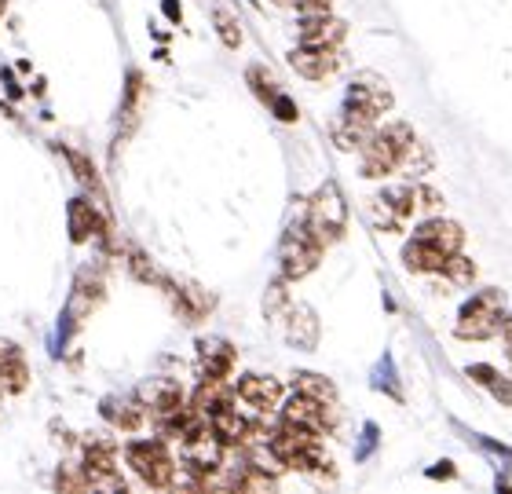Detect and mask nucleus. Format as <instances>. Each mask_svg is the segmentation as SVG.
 <instances>
[{
  "label": "nucleus",
  "instance_id": "nucleus-1",
  "mask_svg": "<svg viewBox=\"0 0 512 494\" xmlns=\"http://www.w3.org/2000/svg\"><path fill=\"white\" fill-rule=\"evenodd\" d=\"M414 129L410 125H403V121H392V125H384V129H377L370 140H366V147L359 154H363V176L366 180H384L388 172L399 169V162H403V151L414 143Z\"/></svg>",
  "mask_w": 512,
  "mask_h": 494
},
{
  "label": "nucleus",
  "instance_id": "nucleus-2",
  "mask_svg": "<svg viewBox=\"0 0 512 494\" xmlns=\"http://www.w3.org/2000/svg\"><path fill=\"white\" fill-rule=\"evenodd\" d=\"M322 249H326V242L311 231L308 220L286 227V235L278 242V268H282V279H289V282L308 279L311 271L319 268Z\"/></svg>",
  "mask_w": 512,
  "mask_h": 494
},
{
  "label": "nucleus",
  "instance_id": "nucleus-3",
  "mask_svg": "<svg viewBox=\"0 0 512 494\" xmlns=\"http://www.w3.org/2000/svg\"><path fill=\"white\" fill-rule=\"evenodd\" d=\"M505 330V297L498 290L476 293L465 308H461L454 333L461 341H491Z\"/></svg>",
  "mask_w": 512,
  "mask_h": 494
},
{
  "label": "nucleus",
  "instance_id": "nucleus-4",
  "mask_svg": "<svg viewBox=\"0 0 512 494\" xmlns=\"http://www.w3.org/2000/svg\"><path fill=\"white\" fill-rule=\"evenodd\" d=\"M308 227L315 231V235L330 246V242H337V238L344 235V227H348V202H344V194L337 183H322L319 191L311 194L308 202Z\"/></svg>",
  "mask_w": 512,
  "mask_h": 494
},
{
  "label": "nucleus",
  "instance_id": "nucleus-5",
  "mask_svg": "<svg viewBox=\"0 0 512 494\" xmlns=\"http://www.w3.org/2000/svg\"><path fill=\"white\" fill-rule=\"evenodd\" d=\"M414 209H417V187H384V191H377L374 198H370V205H366L370 224H374L377 231H388V235L403 231L406 220L414 216Z\"/></svg>",
  "mask_w": 512,
  "mask_h": 494
},
{
  "label": "nucleus",
  "instance_id": "nucleus-6",
  "mask_svg": "<svg viewBox=\"0 0 512 494\" xmlns=\"http://www.w3.org/2000/svg\"><path fill=\"white\" fill-rule=\"evenodd\" d=\"M125 458H128V465L136 469V476L147 487H169L172 480H176V462H172V454L165 451V443H161V440L128 443Z\"/></svg>",
  "mask_w": 512,
  "mask_h": 494
},
{
  "label": "nucleus",
  "instance_id": "nucleus-7",
  "mask_svg": "<svg viewBox=\"0 0 512 494\" xmlns=\"http://www.w3.org/2000/svg\"><path fill=\"white\" fill-rule=\"evenodd\" d=\"M224 451H227V443L216 436V429L209 421H202V425L183 440V462H187V469L202 480V487H205V480H209V473H216V469L224 465Z\"/></svg>",
  "mask_w": 512,
  "mask_h": 494
},
{
  "label": "nucleus",
  "instance_id": "nucleus-8",
  "mask_svg": "<svg viewBox=\"0 0 512 494\" xmlns=\"http://www.w3.org/2000/svg\"><path fill=\"white\" fill-rule=\"evenodd\" d=\"M344 103H352V107L366 110V114H374V118H381V114H388L395 103L392 88H388V81H384L381 74H355V81L348 85V96H344Z\"/></svg>",
  "mask_w": 512,
  "mask_h": 494
},
{
  "label": "nucleus",
  "instance_id": "nucleus-9",
  "mask_svg": "<svg viewBox=\"0 0 512 494\" xmlns=\"http://www.w3.org/2000/svg\"><path fill=\"white\" fill-rule=\"evenodd\" d=\"M377 132V118L374 114H366V110L352 107V103H344L337 121H333V143L341 147V151H363L366 140Z\"/></svg>",
  "mask_w": 512,
  "mask_h": 494
},
{
  "label": "nucleus",
  "instance_id": "nucleus-10",
  "mask_svg": "<svg viewBox=\"0 0 512 494\" xmlns=\"http://www.w3.org/2000/svg\"><path fill=\"white\" fill-rule=\"evenodd\" d=\"M289 66H293L300 77H308V81H326V77L337 74L341 55H337V48H311V44H297V48L289 52Z\"/></svg>",
  "mask_w": 512,
  "mask_h": 494
},
{
  "label": "nucleus",
  "instance_id": "nucleus-11",
  "mask_svg": "<svg viewBox=\"0 0 512 494\" xmlns=\"http://www.w3.org/2000/svg\"><path fill=\"white\" fill-rule=\"evenodd\" d=\"M326 410H333L330 403H322V399H315V396H304V392H293V399L282 407V421H289V425H300V429H308V432H315V436H322V432L330 429Z\"/></svg>",
  "mask_w": 512,
  "mask_h": 494
},
{
  "label": "nucleus",
  "instance_id": "nucleus-12",
  "mask_svg": "<svg viewBox=\"0 0 512 494\" xmlns=\"http://www.w3.org/2000/svg\"><path fill=\"white\" fill-rule=\"evenodd\" d=\"M235 392L242 403H249V407L260 410V414H267V410H275L278 403H282V385H278V377H271V374H246L235 385Z\"/></svg>",
  "mask_w": 512,
  "mask_h": 494
},
{
  "label": "nucleus",
  "instance_id": "nucleus-13",
  "mask_svg": "<svg viewBox=\"0 0 512 494\" xmlns=\"http://www.w3.org/2000/svg\"><path fill=\"white\" fill-rule=\"evenodd\" d=\"M344 33H348V26H344L341 19H333L330 11H322V15H304L300 19V44H311V48H337V44L344 41Z\"/></svg>",
  "mask_w": 512,
  "mask_h": 494
},
{
  "label": "nucleus",
  "instance_id": "nucleus-14",
  "mask_svg": "<svg viewBox=\"0 0 512 494\" xmlns=\"http://www.w3.org/2000/svg\"><path fill=\"white\" fill-rule=\"evenodd\" d=\"M421 242H428V246H436L439 253H447V257H454V253H461V246H465V231H461L458 220H447V216H428L425 224L417 227V235Z\"/></svg>",
  "mask_w": 512,
  "mask_h": 494
},
{
  "label": "nucleus",
  "instance_id": "nucleus-15",
  "mask_svg": "<svg viewBox=\"0 0 512 494\" xmlns=\"http://www.w3.org/2000/svg\"><path fill=\"white\" fill-rule=\"evenodd\" d=\"M286 341L300 352H311L319 344V319L308 304H289L286 308Z\"/></svg>",
  "mask_w": 512,
  "mask_h": 494
},
{
  "label": "nucleus",
  "instance_id": "nucleus-16",
  "mask_svg": "<svg viewBox=\"0 0 512 494\" xmlns=\"http://www.w3.org/2000/svg\"><path fill=\"white\" fill-rule=\"evenodd\" d=\"M139 399H143V407L158 418V414H169V410L183 407V388H180V381H172V377H150L147 385L139 388Z\"/></svg>",
  "mask_w": 512,
  "mask_h": 494
},
{
  "label": "nucleus",
  "instance_id": "nucleus-17",
  "mask_svg": "<svg viewBox=\"0 0 512 494\" xmlns=\"http://www.w3.org/2000/svg\"><path fill=\"white\" fill-rule=\"evenodd\" d=\"M238 392L231 385H227V377H202V385H198V392H194L191 407L202 414V418H213V414H220L224 407H231V399H235Z\"/></svg>",
  "mask_w": 512,
  "mask_h": 494
},
{
  "label": "nucleus",
  "instance_id": "nucleus-18",
  "mask_svg": "<svg viewBox=\"0 0 512 494\" xmlns=\"http://www.w3.org/2000/svg\"><path fill=\"white\" fill-rule=\"evenodd\" d=\"M198 363H202V377H227L235 370V348L224 337L198 341Z\"/></svg>",
  "mask_w": 512,
  "mask_h": 494
},
{
  "label": "nucleus",
  "instance_id": "nucleus-19",
  "mask_svg": "<svg viewBox=\"0 0 512 494\" xmlns=\"http://www.w3.org/2000/svg\"><path fill=\"white\" fill-rule=\"evenodd\" d=\"M26 381H30V370H26V363H22L19 348H15L11 341H0V396H15V392H22Z\"/></svg>",
  "mask_w": 512,
  "mask_h": 494
},
{
  "label": "nucleus",
  "instance_id": "nucleus-20",
  "mask_svg": "<svg viewBox=\"0 0 512 494\" xmlns=\"http://www.w3.org/2000/svg\"><path fill=\"white\" fill-rule=\"evenodd\" d=\"M103 418L121 432H136L147 418V407H143V399H118V396H107L103 399Z\"/></svg>",
  "mask_w": 512,
  "mask_h": 494
},
{
  "label": "nucleus",
  "instance_id": "nucleus-21",
  "mask_svg": "<svg viewBox=\"0 0 512 494\" xmlns=\"http://www.w3.org/2000/svg\"><path fill=\"white\" fill-rule=\"evenodd\" d=\"M103 231H107V220L99 216L96 205L85 202V198H74L70 202V238H74L77 246L88 242L92 235H103Z\"/></svg>",
  "mask_w": 512,
  "mask_h": 494
},
{
  "label": "nucleus",
  "instance_id": "nucleus-22",
  "mask_svg": "<svg viewBox=\"0 0 512 494\" xmlns=\"http://www.w3.org/2000/svg\"><path fill=\"white\" fill-rule=\"evenodd\" d=\"M172 297H176V308H180L183 323H198V319H205V315L213 312V297H209L202 286H194V282L172 286Z\"/></svg>",
  "mask_w": 512,
  "mask_h": 494
},
{
  "label": "nucleus",
  "instance_id": "nucleus-23",
  "mask_svg": "<svg viewBox=\"0 0 512 494\" xmlns=\"http://www.w3.org/2000/svg\"><path fill=\"white\" fill-rule=\"evenodd\" d=\"M403 264L410 271H417V275H436V271H443V264H447V253H439L436 246L414 238V242H406V249H403Z\"/></svg>",
  "mask_w": 512,
  "mask_h": 494
},
{
  "label": "nucleus",
  "instance_id": "nucleus-24",
  "mask_svg": "<svg viewBox=\"0 0 512 494\" xmlns=\"http://www.w3.org/2000/svg\"><path fill=\"white\" fill-rule=\"evenodd\" d=\"M85 469L88 473L118 469V447H114L110 440H88L85 443Z\"/></svg>",
  "mask_w": 512,
  "mask_h": 494
},
{
  "label": "nucleus",
  "instance_id": "nucleus-25",
  "mask_svg": "<svg viewBox=\"0 0 512 494\" xmlns=\"http://www.w3.org/2000/svg\"><path fill=\"white\" fill-rule=\"evenodd\" d=\"M293 385H297V392H304V396H315V399H322V403H330V407H337V388H333V381H326L322 374L300 370Z\"/></svg>",
  "mask_w": 512,
  "mask_h": 494
},
{
  "label": "nucleus",
  "instance_id": "nucleus-26",
  "mask_svg": "<svg viewBox=\"0 0 512 494\" xmlns=\"http://www.w3.org/2000/svg\"><path fill=\"white\" fill-rule=\"evenodd\" d=\"M246 81H249V88H253L256 96L264 99V103H275V99L282 96V92H278L275 74H271V70H264L260 63L249 66V70H246Z\"/></svg>",
  "mask_w": 512,
  "mask_h": 494
},
{
  "label": "nucleus",
  "instance_id": "nucleus-27",
  "mask_svg": "<svg viewBox=\"0 0 512 494\" xmlns=\"http://www.w3.org/2000/svg\"><path fill=\"white\" fill-rule=\"evenodd\" d=\"M55 487L63 494H81V491H92V480H88L85 465H63V469L55 473Z\"/></svg>",
  "mask_w": 512,
  "mask_h": 494
},
{
  "label": "nucleus",
  "instance_id": "nucleus-28",
  "mask_svg": "<svg viewBox=\"0 0 512 494\" xmlns=\"http://www.w3.org/2000/svg\"><path fill=\"white\" fill-rule=\"evenodd\" d=\"M432 169V154H428V147L421 140H414L410 147L403 151V162H399V172H406V176H421V172Z\"/></svg>",
  "mask_w": 512,
  "mask_h": 494
},
{
  "label": "nucleus",
  "instance_id": "nucleus-29",
  "mask_svg": "<svg viewBox=\"0 0 512 494\" xmlns=\"http://www.w3.org/2000/svg\"><path fill=\"white\" fill-rule=\"evenodd\" d=\"M439 275H447L454 286H472V279H476V264H472L469 257L454 253V257H447V264H443V271H439Z\"/></svg>",
  "mask_w": 512,
  "mask_h": 494
},
{
  "label": "nucleus",
  "instance_id": "nucleus-30",
  "mask_svg": "<svg viewBox=\"0 0 512 494\" xmlns=\"http://www.w3.org/2000/svg\"><path fill=\"white\" fill-rule=\"evenodd\" d=\"M216 33H220L224 48H238L242 44V26H238V19L231 11H216Z\"/></svg>",
  "mask_w": 512,
  "mask_h": 494
},
{
  "label": "nucleus",
  "instance_id": "nucleus-31",
  "mask_svg": "<svg viewBox=\"0 0 512 494\" xmlns=\"http://www.w3.org/2000/svg\"><path fill=\"white\" fill-rule=\"evenodd\" d=\"M128 268H132V275H136L139 282H158L161 279L158 268H154V264H150V260L139 253V249H132V257H128Z\"/></svg>",
  "mask_w": 512,
  "mask_h": 494
},
{
  "label": "nucleus",
  "instance_id": "nucleus-32",
  "mask_svg": "<svg viewBox=\"0 0 512 494\" xmlns=\"http://www.w3.org/2000/svg\"><path fill=\"white\" fill-rule=\"evenodd\" d=\"M66 158H70V165H74L77 180L85 183V187H99V180H96V169H92V162H88L85 154H77V151H66Z\"/></svg>",
  "mask_w": 512,
  "mask_h": 494
},
{
  "label": "nucleus",
  "instance_id": "nucleus-33",
  "mask_svg": "<svg viewBox=\"0 0 512 494\" xmlns=\"http://www.w3.org/2000/svg\"><path fill=\"white\" fill-rule=\"evenodd\" d=\"M282 308H289V297H286V290L275 282V286H267V297H264L267 319H278V315H282Z\"/></svg>",
  "mask_w": 512,
  "mask_h": 494
},
{
  "label": "nucleus",
  "instance_id": "nucleus-34",
  "mask_svg": "<svg viewBox=\"0 0 512 494\" xmlns=\"http://www.w3.org/2000/svg\"><path fill=\"white\" fill-rule=\"evenodd\" d=\"M282 8H297L300 15H322V11H330V0H275Z\"/></svg>",
  "mask_w": 512,
  "mask_h": 494
},
{
  "label": "nucleus",
  "instance_id": "nucleus-35",
  "mask_svg": "<svg viewBox=\"0 0 512 494\" xmlns=\"http://www.w3.org/2000/svg\"><path fill=\"white\" fill-rule=\"evenodd\" d=\"M271 107H275V114H278V121H286V125H293V121L300 118V110H297V103H293V99L289 96H278L275 103H271Z\"/></svg>",
  "mask_w": 512,
  "mask_h": 494
},
{
  "label": "nucleus",
  "instance_id": "nucleus-36",
  "mask_svg": "<svg viewBox=\"0 0 512 494\" xmlns=\"http://www.w3.org/2000/svg\"><path fill=\"white\" fill-rule=\"evenodd\" d=\"M417 205L428 209V213H439V205H443V194L436 187H417Z\"/></svg>",
  "mask_w": 512,
  "mask_h": 494
},
{
  "label": "nucleus",
  "instance_id": "nucleus-37",
  "mask_svg": "<svg viewBox=\"0 0 512 494\" xmlns=\"http://www.w3.org/2000/svg\"><path fill=\"white\" fill-rule=\"evenodd\" d=\"M469 377L476 381V385L491 388L494 377H498V370H494V366H487V363H476V366H469Z\"/></svg>",
  "mask_w": 512,
  "mask_h": 494
},
{
  "label": "nucleus",
  "instance_id": "nucleus-38",
  "mask_svg": "<svg viewBox=\"0 0 512 494\" xmlns=\"http://www.w3.org/2000/svg\"><path fill=\"white\" fill-rule=\"evenodd\" d=\"M491 392H494V399H502L505 407H512V381L509 377H494V385H491Z\"/></svg>",
  "mask_w": 512,
  "mask_h": 494
},
{
  "label": "nucleus",
  "instance_id": "nucleus-39",
  "mask_svg": "<svg viewBox=\"0 0 512 494\" xmlns=\"http://www.w3.org/2000/svg\"><path fill=\"white\" fill-rule=\"evenodd\" d=\"M165 15H169V19H180V4H176V0H165Z\"/></svg>",
  "mask_w": 512,
  "mask_h": 494
},
{
  "label": "nucleus",
  "instance_id": "nucleus-40",
  "mask_svg": "<svg viewBox=\"0 0 512 494\" xmlns=\"http://www.w3.org/2000/svg\"><path fill=\"white\" fill-rule=\"evenodd\" d=\"M505 341H509V355H512V315H509V319H505Z\"/></svg>",
  "mask_w": 512,
  "mask_h": 494
},
{
  "label": "nucleus",
  "instance_id": "nucleus-41",
  "mask_svg": "<svg viewBox=\"0 0 512 494\" xmlns=\"http://www.w3.org/2000/svg\"><path fill=\"white\" fill-rule=\"evenodd\" d=\"M4 8H8V0H0V19H4Z\"/></svg>",
  "mask_w": 512,
  "mask_h": 494
}]
</instances>
